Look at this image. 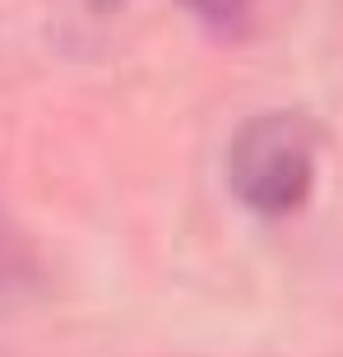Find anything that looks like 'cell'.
<instances>
[{"mask_svg":"<svg viewBox=\"0 0 343 357\" xmlns=\"http://www.w3.org/2000/svg\"><path fill=\"white\" fill-rule=\"evenodd\" d=\"M42 288V260L19 218L0 204V306H14Z\"/></svg>","mask_w":343,"mask_h":357,"instance_id":"7a4b0ae2","label":"cell"},{"mask_svg":"<svg viewBox=\"0 0 343 357\" xmlns=\"http://www.w3.org/2000/svg\"><path fill=\"white\" fill-rule=\"evenodd\" d=\"M89 5L93 10H121V5H130V0H89ZM172 5L185 10L218 42H241V38H251V28H255L251 0H172Z\"/></svg>","mask_w":343,"mask_h":357,"instance_id":"3957f363","label":"cell"},{"mask_svg":"<svg viewBox=\"0 0 343 357\" xmlns=\"http://www.w3.org/2000/svg\"><path fill=\"white\" fill-rule=\"evenodd\" d=\"M320 126L302 112H260L227 139V185L241 209L288 218L311 199Z\"/></svg>","mask_w":343,"mask_h":357,"instance_id":"6da1fadb","label":"cell"}]
</instances>
